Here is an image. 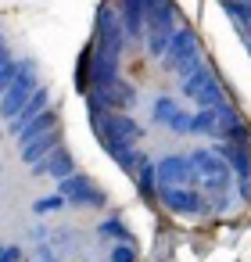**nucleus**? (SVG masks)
<instances>
[{
    "mask_svg": "<svg viewBox=\"0 0 251 262\" xmlns=\"http://www.w3.org/2000/svg\"><path fill=\"white\" fill-rule=\"evenodd\" d=\"M29 79H22V83H15V90H11V97L4 101V115H11V112H18L22 108V101H26V94H29Z\"/></svg>",
    "mask_w": 251,
    "mask_h": 262,
    "instance_id": "1",
    "label": "nucleus"
},
{
    "mask_svg": "<svg viewBox=\"0 0 251 262\" xmlns=\"http://www.w3.org/2000/svg\"><path fill=\"white\" fill-rule=\"evenodd\" d=\"M165 198H169V205H172L176 212H190V208H194V201H197L194 194H183V190H169Z\"/></svg>",
    "mask_w": 251,
    "mask_h": 262,
    "instance_id": "2",
    "label": "nucleus"
},
{
    "mask_svg": "<svg viewBox=\"0 0 251 262\" xmlns=\"http://www.w3.org/2000/svg\"><path fill=\"white\" fill-rule=\"evenodd\" d=\"M65 194H69V198H79V201H94V190H90L83 180H72V183H65Z\"/></svg>",
    "mask_w": 251,
    "mask_h": 262,
    "instance_id": "3",
    "label": "nucleus"
}]
</instances>
